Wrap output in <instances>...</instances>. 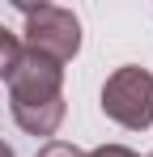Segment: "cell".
I'll list each match as a JSON object with an SVG mask.
<instances>
[{"instance_id": "6", "label": "cell", "mask_w": 153, "mask_h": 157, "mask_svg": "<svg viewBox=\"0 0 153 157\" xmlns=\"http://www.w3.org/2000/svg\"><path fill=\"white\" fill-rule=\"evenodd\" d=\"M89 157H140V153H132V149H124V144H102V149H94Z\"/></svg>"}, {"instance_id": "2", "label": "cell", "mask_w": 153, "mask_h": 157, "mask_svg": "<svg viewBox=\"0 0 153 157\" xmlns=\"http://www.w3.org/2000/svg\"><path fill=\"white\" fill-rule=\"evenodd\" d=\"M102 110H106V119H115L128 132L153 128V72L140 64L115 68L102 85Z\"/></svg>"}, {"instance_id": "8", "label": "cell", "mask_w": 153, "mask_h": 157, "mask_svg": "<svg viewBox=\"0 0 153 157\" xmlns=\"http://www.w3.org/2000/svg\"><path fill=\"white\" fill-rule=\"evenodd\" d=\"M149 157H153V153H149Z\"/></svg>"}, {"instance_id": "5", "label": "cell", "mask_w": 153, "mask_h": 157, "mask_svg": "<svg viewBox=\"0 0 153 157\" xmlns=\"http://www.w3.org/2000/svg\"><path fill=\"white\" fill-rule=\"evenodd\" d=\"M34 157H89V153H85L81 144H68V140H47Z\"/></svg>"}, {"instance_id": "7", "label": "cell", "mask_w": 153, "mask_h": 157, "mask_svg": "<svg viewBox=\"0 0 153 157\" xmlns=\"http://www.w3.org/2000/svg\"><path fill=\"white\" fill-rule=\"evenodd\" d=\"M0 157H17V153H13V144H4V140H0Z\"/></svg>"}, {"instance_id": "4", "label": "cell", "mask_w": 153, "mask_h": 157, "mask_svg": "<svg viewBox=\"0 0 153 157\" xmlns=\"http://www.w3.org/2000/svg\"><path fill=\"white\" fill-rule=\"evenodd\" d=\"M22 38L13 34V30H4L0 26V81H9L13 77V68H17V59H22Z\"/></svg>"}, {"instance_id": "1", "label": "cell", "mask_w": 153, "mask_h": 157, "mask_svg": "<svg viewBox=\"0 0 153 157\" xmlns=\"http://www.w3.org/2000/svg\"><path fill=\"white\" fill-rule=\"evenodd\" d=\"M9 110L30 136H55L64 123V68L38 51H22L9 77Z\"/></svg>"}, {"instance_id": "3", "label": "cell", "mask_w": 153, "mask_h": 157, "mask_svg": "<svg viewBox=\"0 0 153 157\" xmlns=\"http://www.w3.org/2000/svg\"><path fill=\"white\" fill-rule=\"evenodd\" d=\"M26 17V51L55 59L60 68L81 51V21L73 9L60 4H17Z\"/></svg>"}]
</instances>
